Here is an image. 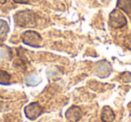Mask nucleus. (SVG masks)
<instances>
[{"instance_id":"1","label":"nucleus","mask_w":131,"mask_h":122,"mask_svg":"<svg viewBox=\"0 0 131 122\" xmlns=\"http://www.w3.org/2000/svg\"><path fill=\"white\" fill-rule=\"evenodd\" d=\"M43 112V108L38 102H31L24 108V114L29 119L34 120Z\"/></svg>"},{"instance_id":"2","label":"nucleus","mask_w":131,"mask_h":122,"mask_svg":"<svg viewBox=\"0 0 131 122\" xmlns=\"http://www.w3.org/2000/svg\"><path fill=\"white\" fill-rule=\"evenodd\" d=\"M23 41L32 47H40L41 44V38L39 33L33 31H28L23 35Z\"/></svg>"},{"instance_id":"3","label":"nucleus","mask_w":131,"mask_h":122,"mask_svg":"<svg viewBox=\"0 0 131 122\" xmlns=\"http://www.w3.org/2000/svg\"><path fill=\"white\" fill-rule=\"evenodd\" d=\"M65 117L68 122H77L82 117V109L77 106H72L66 111Z\"/></svg>"},{"instance_id":"4","label":"nucleus","mask_w":131,"mask_h":122,"mask_svg":"<svg viewBox=\"0 0 131 122\" xmlns=\"http://www.w3.org/2000/svg\"><path fill=\"white\" fill-rule=\"evenodd\" d=\"M110 23L113 27L119 28L126 24V19L122 14L118 13V12H114L111 15Z\"/></svg>"},{"instance_id":"5","label":"nucleus","mask_w":131,"mask_h":122,"mask_svg":"<svg viewBox=\"0 0 131 122\" xmlns=\"http://www.w3.org/2000/svg\"><path fill=\"white\" fill-rule=\"evenodd\" d=\"M101 118L102 122H112L115 118V114L112 109L110 108L109 106H104L102 109Z\"/></svg>"},{"instance_id":"6","label":"nucleus","mask_w":131,"mask_h":122,"mask_svg":"<svg viewBox=\"0 0 131 122\" xmlns=\"http://www.w3.org/2000/svg\"><path fill=\"white\" fill-rule=\"evenodd\" d=\"M118 6L126 13H131V1L130 0H118Z\"/></svg>"},{"instance_id":"7","label":"nucleus","mask_w":131,"mask_h":122,"mask_svg":"<svg viewBox=\"0 0 131 122\" xmlns=\"http://www.w3.org/2000/svg\"><path fill=\"white\" fill-rule=\"evenodd\" d=\"M8 25L5 21L0 20V40H2L6 37V33L8 32Z\"/></svg>"},{"instance_id":"8","label":"nucleus","mask_w":131,"mask_h":122,"mask_svg":"<svg viewBox=\"0 0 131 122\" xmlns=\"http://www.w3.org/2000/svg\"><path fill=\"white\" fill-rule=\"evenodd\" d=\"M10 81V75L6 71L0 70V84H7Z\"/></svg>"},{"instance_id":"9","label":"nucleus","mask_w":131,"mask_h":122,"mask_svg":"<svg viewBox=\"0 0 131 122\" xmlns=\"http://www.w3.org/2000/svg\"><path fill=\"white\" fill-rule=\"evenodd\" d=\"M40 82V79L37 75H31V76H28L27 79H26V83L29 85H36Z\"/></svg>"},{"instance_id":"10","label":"nucleus","mask_w":131,"mask_h":122,"mask_svg":"<svg viewBox=\"0 0 131 122\" xmlns=\"http://www.w3.org/2000/svg\"><path fill=\"white\" fill-rule=\"evenodd\" d=\"M15 2H25V0H15Z\"/></svg>"}]
</instances>
